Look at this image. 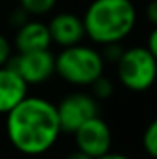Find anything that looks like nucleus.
<instances>
[{
  "instance_id": "4468645a",
  "label": "nucleus",
  "mask_w": 157,
  "mask_h": 159,
  "mask_svg": "<svg viewBox=\"0 0 157 159\" xmlns=\"http://www.w3.org/2000/svg\"><path fill=\"white\" fill-rule=\"evenodd\" d=\"M103 48H105L103 52H102L103 59H105V61H111V63H115V64L118 63V59L122 58L123 51H125V49L122 48V43L107 44V46H103Z\"/></svg>"
},
{
  "instance_id": "6ab92c4d",
  "label": "nucleus",
  "mask_w": 157,
  "mask_h": 159,
  "mask_svg": "<svg viewBox=\"0 0 157 159\" xmlns=\"http://www.w3.org/2000/svg\"><path fill=\"white\" fill-rule=\"evenodd\" d=\"M64 159H93V157H89V156H86L85 152H81V151H74V152H71V154H68Z\"/></svg>"
},
{
  "instance_id": "1a4fd4ad",
  "label": "nucleus",
  "mask_w": 157,
  "mask_h": 159,
  "mask_svg": "<svg viewBox=\"0 0 157 159\" xmlns=\"http://www.w3.org/2000/svg\"><path fill=\"white\" fill-rule=\"evenodd\" d=\"M29 85L10 66H0V113L7 115L27 97Z\"/></svg>"
},
{
  "instance_id": "f8f14e48",
  "label": "nucleus",
  "mask_w": 157,
  "mask_h": 159,
  "mask_svg": "<svg viewBox=\"0 0 157 159\" xmlns=\"http://www.w3.org/2000/svg\"><path fill=\"white\" fill-rule=\"evenodd\" d=\"M142 147L150 157L157 159V117L145 127L142 134Z\"/></svg>"
},
{
  "instance_id": "9d476101",
  "label": "nucleus",
  "mask_w": 157,
  "mask_h": 159,
  "mask_svg": "<svg viewBox=\"0 0 157 159\" xmlns=\"http://www.w3.org/2000/svg\"><path fill=\"white\" fill-rule=\"evenodd\" d=\"M51 34L47 29V24L41 20H27L17 27L15 32V44L17 52H31V51H42V49H49L51 46Z\"/></svg>"
},
{
  "instance_id": "6e6552de",
  "label": "nucleus",
  "mask_w": 157,
  "mask_h": 159,
  "mask_svg": "<svg viewBox=\"0 0 157 159\" xmlns=\"http://www.w3.org/2000/svg\"><path fill=\"white\" fill-rule=\"evenodd\" d=\"M51 41L61 48H69L81 44L86 37L83 19L71 12H59L47 24Z\"/></svg>"
},
{
  "instance_id": "39448f33",
  "label": "nucleus",
  "mask_w": 157,
  "mask_h": 159,
  "mask_svg": "<svg viewBox=\"0 0 157 159\" xmlns=\"http://www.w3.org/2000/svg\"><path fill=\"white\" fill-rule=\"evenodd\" d=\"M7 66L12 68L27 85H41L56 73V56L49 49L17 52Z\"/></svg>"
},
{
  "instance_id": "7ed1b4c3",
  "label": "nucleus",
  "mask_w": 157,
  "mask_h": 159,
  "mask_svg": "<svg viewBox=\"0 0 157 159\" xmlns=\"http://www.w3.org/2000/svg\"><path fill=\"white\" fill-rule=\"evenodd\" d=\"M102 52L86 44L63 48L56 56V75L74 86H89L103 75Z\"/></svg>"
},
{
  "instance_id": "ddd939ff",
  "label": "nucleus",
  "mask_w": 157,
  "mask_h": 159,
  "mask_svg": "<svg viewBox=\"0 0 157 159\" xmlns=\"http://www.w3.org/2000/svg\"><path fill=\"white\" fill-rule=\"evenodd\" d=\"M89 86H91V95L95 97L96 100L110 98L111 93H113V83H111L108 78H105L103 75L96 80V81H93Z\"/></svg>"
},
{
  "instance_id": "f3484780",
  "label": "nucleus",
  "mask_w": 157,
  "mask_h": 159,
  "mask_svg": "<svg viewBox=\"0 0 157 159\" xmlns=\"http://www.w3.org/2000/svg\"><path fill=\"white\" fill-rule=\"evenodd\" d=\"M149 52H150L152 56H154V59L157 61V27H152L150 34L147 36V46Z\"/></svg>"
},
{
  "instance_id": "a211bd4d",
  "label": "nucleus",
  "mask_w": 157,
  "mask_h": 159,
  "mask_svg": "<svg viewBox=\"0 0 157 159\" xmlns=\"http://www.w3.org/2000/svg\"><path fill=\"white\" fill-rule=\"evenodd\" d=\"M98 159H130L129 156H125V154H120V152H107L105 156H102V157H98Z\"/></svg>"
},
{
  "instance_id": "f03ea898",
  "label": "nucleus",
  "mask_w": 157,
  "mask_h": 159,
  "mask_svg": "<svg viewBox=\"0 0 157 159\" xmlns=\"http://www.w3.org/2000/svg\"><path fill=\"white\" fill-rule=\"evenodd\" d=\"M135 22L137 10L132 0H93L83 16L86 37L102 46L122 43Z\"/></svg>"
},
{
  "instance_id": "2eb2a0df",
  "label": "nucleus",
  "mask_w": 157,
  "mask_h": 159,
  "mask_svg": "<svg viewBox=\"0 0 157 159\" xmlns=\"http://www.w3.org/2000/svg\"><path fill=\"white\" fill-rule=\"evenodd\" d=\"M10 58H12V44L9 43L5 36L0 34V66L9 64Z\"/></svg>"
},
{
  "instance_id": "423d86ee",
  "label": "nucleus",
  "mask_w": 157,
  "mask_h": 159,
  "mask_svg": "<svg viewBox=\"0 0 157 159\" xmlns=\"http://www.w3.org/2000/svg\"><path fill=\"white\" fill-rule=\"evenodd\" d=\"M56 110L61 132L74 134L85 122L98 115V102L89 93H71L56 105Z\"/></svg>"
},
{
  "instance_id": "20e7f679",
  "label": "nucleus",
  "mask_w": 157,
  "mask_h": 159,
  "mask_svg": "<svg viewBox=\"0 0 157 159\" xmlns=\"http://www.w3.org/2000/svg\"><path fill=\"white\" fill-rule=\"evenodd\" d=\"M115 66L120 83L130 92H145L157 80V61L145 46L125 49Z\"/></svg>"
},
{
  "instance_id": "9b49d317",
  "label": "nucleus",
  "mask_w": 157,
  "mask_h": 159,
  "mask_svg": "<svg viewBox=\"0 0 157 159\" xmlns=\"http://www.w3.org/2000/svg\"><path fill=\"white\" fill-rule=\"evenodd\" d=\"M58 0H19V7L24 9L29 16H46L54 9Z\"/></svg>"
},
{
  "instance_id": "dca6fc26",
  "label": "nucleus",
  "mask_w": 157,
  "mask_h": 159,
  "mask_svg": "<svg viewBox=\"0 0 157 159\" xmlns=\"http://www.w3.org/2000/svg\"><path fill=\"white\" fill-rule=\"evenodd\" d=\"M145 17L154 27H157V0H150L145 7Z\"/></svg>"
},
{
  "instance_id": "aec40b11",
  "label": "nucleus",
  "mask_w": 157,
  "mask_h": 159,
  "mask_svg": "<svg viewBox=\"0 0 157 159\" xmlns=\"http://www.w3.org/2000/svg\"><path fill=\"white\" fill-rule=\"evenodd\" d=\"M0 159H2V157H0Z\"/></svg>"
},
{
  "instance_id": "f257e3e1",
  "label": "nucleus",
  "mask_w": 157,
  "mask_h": 159,
  "mask_svg": "<svg viewBox=\"0 0 157 159\" xmlns=\"http://www.w3.org/2000/svg\"><path fill=\"white\" fill-rule=\"evenodd\" d=\"M5 132L9 142L25 156L47 152L63 134L56 105L29 95L7 113Z\"/></svg>"
},
{
  "instance_id": "0eeeda50",
  "label": "nucleus",
  "mask_w": 157,
  "mask_h": 159,
  "mask_svg": "<svg viewBox=\"0 0 157 159\" xmlns=\"http://www.w3.org/2000/svg\"><path fill=\"white\" fill-rule=\"evenodd\" d=\"M73 135L76 149L93 159H98L111 151V130L100 115L85 122Z\"/></svg>"
}]
</instances>
